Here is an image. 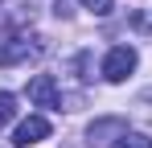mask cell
<instances>
[{
	"label": "cell",
	"mask_w": 152,
	"mask_h": 148,
	"mask_svg": "<svg viewBox=\"0 0 152 148\" xmlns=\"http://www.w3.org/2000/svg\"><path fill=\"white\" fill-rule=\"evenodd\" d=\"M136 62H140V58H136L132 45H115L107 58H103V78H107V82H124L127 74L136 70Z\"/></svg>",
	"instance_id": "2"
},
{
	"label": "cell",
	"mask_w": 152,
	"mask_h": 148,
	"mask_svg": "<svg viewBox=\"0 0 152 148\" xmlns=\"http://www.w3.org/2000/svg\"><path fill=\"white\" fill-rule=\"evenodd\" d=\"M33 12V0H0V29H25Z\"/></svg>",
	"instance_id": "5"
},
{
	"label": "cell",
	"mask_w": 152,
	"mask_h": 148,
	"mask_svg": "<svg viewBox=\"0 0 152 148\" xmlns=\"http://www.w3.org/2000/svg\"><path fill=\"white\" fill-rule=\"evenodd\" d=\"M29 103H37V107H50V111H62V91H58V82H53L50 74H37V78H29Z\"/></svg>",
	"instance_id": "3"
},
{
	"label": "cell",
	"mask_w": 152,
	"mask_h": 148,
	"mask_svg": "<svg viewBox=\"0 0 152 148\" xmlns=\"http://www.w3.org/2000/svg\"><path fill=\"white\" fill-rule=\"evenodd\" d=\"M107 148H152V140L144 136V132H127V127H124V132H119Z\"/></svg>",
	"instance_id": "7"
},
{
	"label": "cell",
	"mask_w": 152,
	"mask_h": 148,
	"mask_svg": "<svg viewBox=\"0 0 152 148\" xmlns=\"http://www.w3.org/2000/svg\"><path fill=\"white\" fill-rule=\"evenodd\" d=\"M50 136V119L45 115H29V119L17 123V132H12V148H29V144H41Z\"/></svg>",
	"instance_id": "4"
},
{
	"label": "cell",
	"mask_w": 152,
	"mask_h": 148,
	"mask_svg": "<svg viewBox=\"0 0 152 148\" xmlns=\"http://www.w3.org/2000/svg\"><path fill=\"white\" fill-rule=\"evenodd\" d=\"M41 37H29V33H12L8 41H0V66H17V62H29L41 53Z\"/></svg>",
	"instance_id": "1"
},
{
	"label": "cell",
	"mask_w": 152,
	"mask_h": 148,
	"mask_svg": "<svg viewBox=\"0 0 152 148\" xmlns=\"http://www.w3.org/2000/svg\"><path fill=\"white\" fill-rule=\"evenodd\" d=\"M124 127H127L124 119H99V123H91V132H86V140H91L95 148H107L111 140H115V136H119V132H124Z\"/></svg>",
	"instance_id": "6"
},
{
	"label": "cell",
	"mask_w": 152,
	"mask_h": 148,
	"mask_svg": "<svg viewBox=\"0 0 152 148\" xmlns=\"http://www.w3.org/2000/svg\"><path fill=\"white\" fill-rule=\"evenodd\" d=\"M17 115V95H8V91H0V127Z\"/></svg>",
	"instance_id": "8"
},
{
	"label": "cell",
	"mask_w": 152,
	"mask_h": 148,
	"mask_svg": "<svg viewBox=\"0 0 152 148\" xmlns=\"http://www.w3.org/2000/svg\"><path fill=\"white\" fill-rule=\"evenodd\" d=\"M58 4H66V0H58Z\"/></svg>",
	"instance_id": "10"
},
{
	"label": "cell",
	"mask_w": 152,
	"mask_h": 148,
	"mask_svg": "<svg viewBox=\"0 0 152 148\" xmlns=\"http://www.w3.org/2000/svg\"><path fill=\"white\" fill-rule=\"evenodd\" d=\"M82 8H86V12H95V17H107V12L115 8V0H82Z\"/></svg>",
	"instance_id": "9"
}]
</instances>
